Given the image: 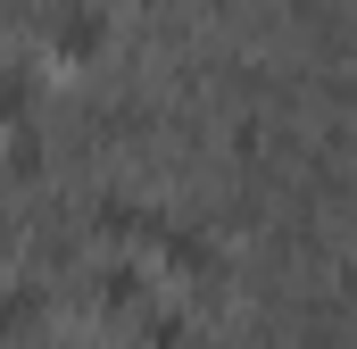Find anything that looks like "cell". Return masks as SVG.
<instances>
[{
	"mask_svg": "<svg viewBox=\"0 0 357 349\" xmlns=\"http://www.w3.org/2000/svg\"><path fill=\"white\" fill-rule=\"evenodd\" d=\"M150 242L167 250L175 274H216V250H208V233H191V225H150Z\"/></svg>",
	"mask_w": 357,
	"mask_h": 349,
	"instance_id": "obj_1",
	"label": "cell"
},
{
	"mask_svg": "<svg viewBox=\"0 0 357 349\" xmlns=\"http://www.w3.org/2000/svg\"><path fill=\"white\" fill-rule=\"evenodd\" d=\"M42 333V283H8L0 291V341H25Z\"/></svg>",
	"mask_w": 357,
	"mask_h": 349,
	"instance_id": "obj_2",
	"label": "cell"
},
{
	"mask_svg": "<svg viewBox=\"0 0 357 349\" xmlns=\"http://www.w3.org/2000/svg\"><path fill=\"white\" fill-rule=\"evenodd\" d=\"M100 42H108V17L100 8H67L59 17V59H91Z\"/></svg>",
	"mask_w": 357,
	"mask_h": 349,
	"instance_id": "obj_3",
	"label": "cell"
},
{
	"mask_svg": "<svg viewBox=\"0 0 357 349\" xmlns=\"http://www.w3.org/2000/svg\"><path fill=\"white\" fill-rule=\"evenodd\" d=\"M91 216H100V233H150V225H158V216H150V208H133L125 191H108Z\"/></svg>",
	"mask_w": 357,
	"mask_h": 349,
	"instance_id": "obj_4",
	"label": "cell"
},
{
	"mask_svg": "<svg viewBox=\"0 0 357 349\" xmlns=\"http://www.w3.org/2000/svg\"><path fill=\"white\" fill-rule=\"evenodd\" d=\"M33 100H42V84L8 67V75H0V125H17V117H33Z\"/></svg>",
	"mask_w": 357,
	"mask_h": 349,
	"instance_id": "obj_5",
	"label": "cell"
},
{
	"mask_svg": "<svg viewBox=\"0 0 357 349\" xmlns=\"http://www.w3.org/2000/svg\"><path fill=\"white\" fill-rule=\"evenodd\" d=\"M100 299H116V308L142 299V266H108V274H100Z\"/></svg>",
	"mask_w": 357,
	"mask_h": 349,
	"instance_id": "obj_6",
	"label": "cell"
},
{
	"mask_svg": "<svg viewBox=\"0 0 357 349\" xmlns=\"http://www.w3.org/2000/svg\"><path fill=\"white\" fill-rule=\"evenodd\" d=\"M142 349H183V316H142Z\"/></svg>",
	"mask_w": 357,
	"mask_h": 349,
	"instance_id": "obj_7",
	"label": "cell"
},
{
	"mask_svg": "<svg viewBox=\"0 0 357 349\" xmlns=\"http://www.w3.org/2000/svg\"><path fill=\"white\" fill-rule=\"evenodd\" d=\"M8 167L33 174V167H42V142H33V133H17V142H8Z\"/></svg>",
	"mask_w": 357,
	"mask_h": 349,
	"instance_id": "obj_8",
	"label": "cell"
}]
</instances>
